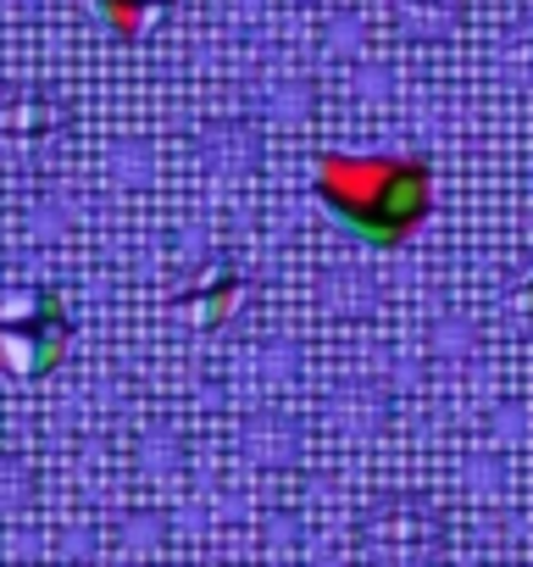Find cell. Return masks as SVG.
<instances>
[{
    "label": "cell",
    "mask_w": 533,
    "mask_h": 567,
    "mask_svg": "<svg viewBox=\"0 0 533 567\" xmlns=\"http://www.w3.org/2000/svg\"><path fill=\"white\" fill-rule=\"evenodd\" d=\"M317 195L367 245H400L428 212V167L400 156H323Z\"/></svg>",
    "instance_id": "cell-1"
}]
</instances>
